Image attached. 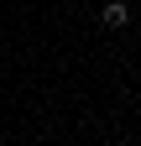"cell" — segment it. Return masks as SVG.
<instances>
[{"label": "cell", "mask_w": 141, "mask_h": 146, "mask_svg": "<svg viewBox=\"0 0 141 146\" xmlns=\"http://www.w3.org/2000/svg\"><path fill=\"white\" fill-rule=\"evenodd\" d=\"M99 21H104V26H126V21H131V11H126V0H110V5L99 11Z\"/></svg>", "instance_id": "cell-1"}]
</instances>
